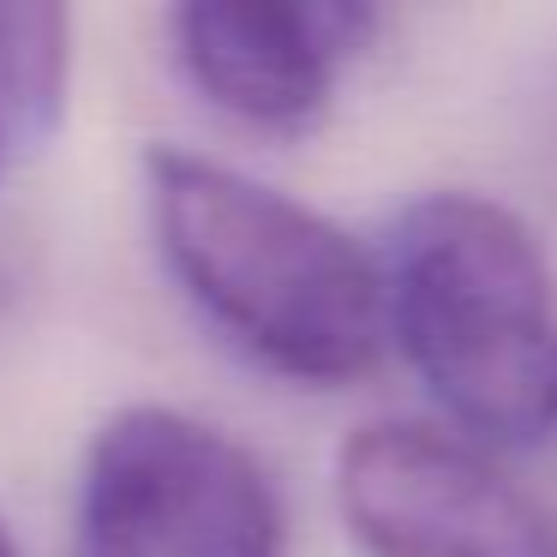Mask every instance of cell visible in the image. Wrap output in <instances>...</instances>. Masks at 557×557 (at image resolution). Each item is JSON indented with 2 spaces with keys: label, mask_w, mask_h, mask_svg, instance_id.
Listing matches in <instances>:
<instances>
[{
  "label": "cell",
  "mask_w": 557,
  "mask_h": 557,
  "mask_svg": "<svg viewBox=\"0 0 557 557\" xmlns=\"http://www.w3.org/2000/svg\"><path fill=\"white\" fill-rule=\"evenodd\" d=\"M73 85V13L0 0V157L42 145L61 126Z\"/></svg>",
  "instance_id": "6"
},
{
  "label": "cell",
  "mask_w": 557,
  "mask_h": 557,
  "mask_svg": "<svg viewBox=\"0 0 557 557\" xmlns=\"http://www.w3.org/2000/svg\"><path fill=\"white\" fill-rule=\"evenodd\" d=\"M145 205L169 276L252 366L300 389L384 366V264L324 210L181 145L145 150Z\"/></svg>",
  "instance_id": "1"
},
{
  "label": "cell",
  "mask_w": 557,
  "mask_h": 557,
  "mask_svg": "<svg viewBox=\"0 0 557 557\" xmlns=\"http://www.w3.org/2000/svg\"><path fill=\"white\" fill-rule=\"evenodd\" d=\"M78 557H282L288 516L264 461L198 413L133 401L78 461Z\"/></svg>",
  "instance_id": "3"
},
{
  "label": "cell",
  "mask_w": 557,
  "mask_h": 557,
  "mask_svg": "<svg viewBox=\"0 0 557 557\" xmlns=\"http://www.w3.org/2000/svg\"><path fill=\"white\" fill-rule=\"evenodd\" d=\"M336 509L366 557H557V533L473 437L366 420L336 449Z\"/></svg>",
  "instance_id": "4"
},
{
  "label": "cell",
  "mask_w": 557,
  "mask_h": 557,
  "mask_svg": "<svg viewBox=\"0 0 557 557\" xmlns=\"http://www.w3.org/2000/svg\"><path fill=\"white\" fill-rule=\"evenodd\" d=\"M389 348L480 449L557 437V282L533 228L480 193H425L384 252Z\"/></svg>",
  "instance_id": "2"
},
{
  "label": "cell",
  "mask_w": 557,
  "mask_h": 557,
  "mask_svg": "<svg viewBox=\"0 0 557 557\" xmlns=\"http://www.w3.org/2000/svg\"><path fill=\"white\" fill-rule=\"evenodd\" d=\"M384 13L360 0H186L169 13L181 78L252 133H306L372 49Z\"/></svg>",
  "instance_id": "5"
},
{
  "label": "cell",
  "mask_w": 557,
  "mask_h": 557,
  "mask_svg": "<svg viewBox=\"0 0 557 557\" xmlns=\"http://www.w3.org/2000/svg\"><path fill=\"white\" fill-rule=\"evenodd\" d=\"M0 557H18V545H13V533H7V521H0Z\"/></svg>",
  "instance_id": "7"
},
{
  "label": "cell",
  "mask_w": 557,
  "mask_h": 557,
  "mask_svg": "<svg viewBox=\"0 0 557 557\" xmlns=\"http://www.w3.org/2000/svg\"><path fill=\"white\" fill-rule=\"evenodd\" d=\"M0 288H7V282H0Z\"/></svg>",
  "instance_id": "8"
}]
</instances>
